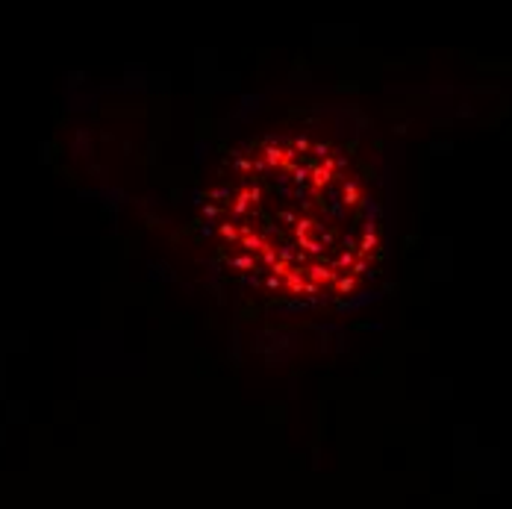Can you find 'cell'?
<instances>
[{
  "instance_id": "603a6c76",
  "label": "cell",
  "mask_w": 512,
  "mask_h": 509,
  "mask_svg": "<svg viewBox=\"0 0 512 509\" xmlns=\"http://www.w3.org/2000/svg\"><path fill=\"white\" fill-rule=\"evenodd\" d=\"M362 271H365V262H362V259H359V262H353V277H359Z\"/></svg>"
},
{
  "instance_id": "484cf974",
  "label": "cell",
  "mask_w": 512,
  "mask_h": 509,
  "mask_svg": "<svg viewBox=\"0 0 512 509\" xmlns=\"http://www.w3.org/2000/svg\"><path fill=\"white\" fill-rule=\"evenodd\" d=\"M280 218H283V221H286V224H297V218H294L291 212H280Z\"/></svg>"
},
{
  "instance_id": "d4e9b609",
  "label": "cell",
  "mask_w": 512,
  "mask_h": 509,
  "mask_svg": "<svg viewBox=\"0 0 512 509\" xmlns=\"http://www.w3.org/2000/svg\"><path fill=\"white\" fill-rule=\"evenodd\" d=\"M230 194V189H215V191H209V197H227Z\"/></svg>"
},
{
  "instance_id": "7c38bea8",
  "label": "cell",
  "mask_w": 512,
  "mask_h": 509,
  "mask_svg": "<svg viewBox=\"0 0 512 509\" xmlns=\"http://www.w3.org/2000/svg\"><path fill=\"white\" fill-rule=\"evenodd\" d=\"M230 262H233V268H242V271H251V268H256V259H254V256H233Z\"/></svg>"
},
{
  "instance_id": "7402d4cb",
  "label": "cell",
  "mask_w": 512,
  "mask_h": 509,
  "mask_svg": "<svg viewBox=\"0 0 512 509\" xmlns=\"http://www.w3.org/2000/svg\"><path fill=\"white\" fill-rule=\"evenodd\" d=\"M236 168H239V171H251L254 165H251L248 159H236Z\"/></svg>"
},
{
  "instance_id": "4316f807",
  "label": "cell",
  "mask_w": 512,
  "mask_h": 509,
  "mask_svg": "<svg viewBox=\"0 0 512 509\" xmlns=\"http://www.w3.org/2000/svg\"><path fill=\"white\" fill-rule=\"evenodd\" d=\"M303 294H318V286H315V283H306V288H303Z\"/></svg>"
},
{
  "instance_id": "52a82bcc",
  "label": "cell",
  "mask_w": 512,
  "mask_h": 509,
  "mask_svg": "<svg viewBox=\"0 0 512 509\" xmlns=\"http://www.w3.org/2000/svg\"><path fill=\"white\" fill-rule=\"evenodd\" d=\"M345 206H356V203H362V189L359 186H353V183H345V200H342Z\"/></svg>"
},
{
  "instance_id": "ffe728a7",
  "label": "cell",
  "mask_w": 512,
  "mask_h": 509,
  "mask_svg": "<svg viewBox=\"0 0 512 509\" xmlns=\"http://www.w3.org/2000/svg\"><path fill=\"white\" fill-rule=\"evenodd\" d=\"M280 259H283V262H291V259H294V251L283 245V248H280Z\"/></svg>"
},
{
  "instance_id": "8fae6325",
  "label": "cell",
  "mask_w": 512,
  "mask_h": 509,
  "mask_svg": "<svg viewBox=\"0 0 512 509\" xmlns=\"http://www.w3.org/2000/svg\"><path fill=\"white\" fill-rule=\"evenodd\" d=\"M315 227H318V224L312 221V218H297V224H294V236L300 239V236H306V233L315 230Z\"/></svg>"
},
{
  "instance_id": "5bb4252c",
  "label": "cell",
  "mask_w": 512,
  "mask_h": 509,
  "mask_svg": "<svg viewBox=\"0 0 512 509\" xmlns=\"http://www.w3.org/2000/svg\"><path fill=\"white\" fill-rule=\"evenodd\" d=\"M221 236H224L227 242H236V239L242 242V230H236L233 224H221Z\"/></svg>"
},
{
  "instance_id": "e0dca14e",
  "label": "cell",
  "mask_w": 512,
  "mask_h": 509,
  "mask_svg": "<svg viewBox=\"0 0 512 509\" xmlns=\"http://www.w3.org/2000/svg\"><path fill=\"white\" fill-rule=\"evenodd\" d=\"M277 259H280V251H277V248H268V251H265V254H262V262H265V265H268V268H271V265H274V262H277Z\"/></svg>"
},
{
  "instance_id": "83f0119b",
  "label": "cell",
  "mask_w": 512,
  "mask_h": 509,
  "mask_svg": "<svg viewBox=\"0 0 512 509\" xmlns=\"http://www.w3.org/2000/svg\"><path fill=\"white\" fill-rule=\"evenodd\" d=\"M254 168H256V171H265L268 165H265V159H256V162H254Z\"/></svg>"
},
{
  "instance_id": "3957f363",
  "label": "cell",
  "mask_w": 512,
  "mask_h": 509,
  "mask_svg": "<svg viewBox=\"0 0 512 509\" xmlns=\"http://www.w3.org/2000/svg\"><path fill=\"white\" fill-rule=\"evenodd\" d=\"M309 180H312V189L318 191V189H324V186L333 180V174H330L327 168H321V165H318V168H312V171H309Z\"/></svg>"
},
{
  "instance_id": "cb8c5ba5",
  "label": "cell",
  "mask_w": 512,
  "mask_h": 509,
  "mask_svg": "<svg viewBox=\"0 0 512 509\" xmlns=\"http://www.w3.org/2000/svg\"><path fill=\"white\" fill-rule=\"evenodd\" d=\"M265 286H268V288H280V277H274V274H271V277H268V283H265Z\"/></svg>"
},
{
  "instance_id": "9a60e30c",
  "label": "cell",
  "mask_w": 512,
  "mask_h": 509,
  "mask_svg": "<svg viewBox=\"0 0 512 509\" xmlns=\"http://www.w3.org/2000/svg\"><path fill=\"white\" fill-rule=\"evenodd\" d=\"M351 265H353V251H345V254L333 262V268H351Z\"/></svg>"
},
{
  "instance_id": "8992f818",
  "label": "cell",
  "mask_w": 512,
  "mask_h": 509,
  "mask_svg": "<svg viewBox=\"0 0 512 509\" xmlns=\"http://www.w3.org/2000/svg\"><path fill=\"white\" fill-rule=\"evenodd\" d=\"M303 277H306V271H291V274L286 277V286L291 288L294 294H303V288H306V280H303Z\"/></svg>"
},
{
  "instance_id": "d6986e66",
  "label": "cell",
  "mask_w": 512,
  "mask_h": 509,
  "mask_svg": "<svg viewBox=\"0 0 512 509\" xmlns=\"http://www.w3.org/2000/svg\"><path fill=\"white\" fill-rule=\"evenodd\" d=\"M312 150H315V153H318V156H324V159H327V156H330V144H324V141H318V144H315V147H312Z\"/></svg>"
},
{
  "instance_id": "2e32d148",
  "label": "cell",
  "mask_w": 512,
  "mask_h": 509,
  "mask_svg": "<svg viewBox=\"0 0 512 509\" xmlns=\"http://www.w3.org/2000/svg\"><path fill=\"white\" fill-rule=\"evenodd\" d=\"M291 180H294L297 186H303V183L309 180V171H306V168H294V171H291Z\"/></svg>"
},
{
  "instance_id": "5b68a950",
  "label": "cell",
  "mask_w": 512,
  "mask_h": 509,
  "mask_svg": "<svg viewBox=\"0 0 512 509\" xmlns=\"http://www.w3.org/2000/svg\"><path fill=\"white\" fill-rule=\"evenodd\" d=\"M248 206H251V189H245V191H239L236 194V200H233V215H245L248 212Z\"/></svg>"
},
{
  "instance_id": "ac0fdd59",
  "label": "cell",
  "mask_w": 512,
  "mask_h": 509,
  "mask_svg": "<svg viewBox=\"0 0 512 509\" xmlns=\"http://www.w3.org/2000/svg\"><path fill=\"white\" fill-rule=\"evenodd\" d=\"M309 147H312V144H309L306 138H297V141H294V153H306Z\"/></svg>"
},
{
  "instance_id": "ba28073f",
  "label": "cell",
  "mask_w": 512,
  "mask_h": 509,
  "mask_svg": "<svg viewBox=\"0 0 512 509\" xmlns=\"http://www.w3.org/2000/svg\"><path fill=\"white\" fill-rule=\"evenodd\" d=\"M297 248H303L306 254H312V256H318L321 251H324V245L315 242V239H309V236H300V239H297Z\"/></svg>"
},
{
  "instance_id": "7a4b0ae2",
  "label": "cell",
  "mask_w": 512,
  "mask_h": 509,
  "mask_svg": "<svg viewBox=\"0 0 512 509\" xmlns=\"http://www.w3.org/2000/svg\"><path fill=\"white\" fill-rule=\"evenodd\" d=\"M242 248H245V251H259V254H265V251H268V248H274V245H271L268 239L256 236L251 227H245V230H242Z\"/></svg>"
},
{
  "instance_id": "44dd1931",
  "label": "cell",
  "mask_w": 512,
  "mask_h": 509,
  "mask_svg": "<svg viewBox=\"0 0 512 509\" xmlns=\"http://www.w3.org/2000/svg\"><path fill=\"white\" fill-rule=\"evenodd\" d=\"M259 200H262V189L254 186V189H251V203H259Z\"/></svg>"
},
{
  "instance_id": "30bf717a",
  "label": "cell",
  "mask_w": 512,
  "mask_h": 509,
  "mask_svg": "<svg viewBox=\"0 0 512 509\" xmlns=\"http://www.w3.org/2000/svg\"><path fill=\"white\" fill-rule=\"evenodd\" d=\"M291 271H294V268H291V262H283V259H277V262L271 265V274H274V277H280V280H286Z\"/></svg>"
},
{
  "instance_id": "277c9868",
  "label": "cell",
  "mask_w": 512,
  "mask_h": 509,
  "mask_svg": "<svg viewBox=\"0 0 512 509\" xmlns=\"http://www.w3.org/2000/svg\"><path fill=\"white\" fill-rule=\"evenodd\" d=\"M262 153H265V165H268V168H280V165H283V147L268 144Z\"/></svg>"
},
{
  "instance_id": "6da1fadb",
  "label": "cell",
  "mask_w": 512,
  "mask_h": 509,
  "mask_svg": "<svg viewBox=\"0 0 512 509\" xmlns=\"http://www.w3.org/2000/svg\"><path fill=\"white\" fill-rule=\"evenodd\" d=\"M306 277L315 286H321V283H336V268L333 265H306Z\"/></svg>"
},
{
  "instance_id": "9c48e42d",
  "label": "cell",
  "mask_w": 512,
  "mask_h": 509,
  "mask_svg": "<svg viewBox=\"0 0 512 509\" xmlns=\"http://www.w3.org/2000/svg\"><path fill=\"white\" fill-rule=\"evenodd\" d=\"M374 248H377V236H374V233H365V239H362V245L356 248V254H359V256H368Z\"/></svg>"
},
{
  "instance_id": "4fadbf2b",
  "label": "cell",
  "mask_w": 512,
  "mask_h": 509,
  "mask_svg": "<svg viewBox=\"0 0 512 509\" xmlns=\"http://www.w3.org/2000/svg\"><path fill=\"white\" fill-rule=\"evenodd\" d=\"M336 288H339V291H342V294H351L353 288H356V277H342V280H336Z\"/></svg>"
}]
</instances>
